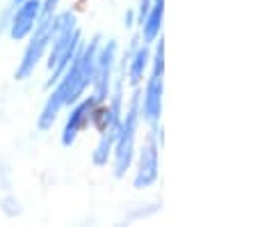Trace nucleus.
<instances>
[{
    "mask_svg": "<svg viewBox=\"0 0 258 227\" xmlns=\"http://www.w3.org/2000/svg\"><path fill=\"white\" fill-rule=\"evenodd\" d=\"M101 41H103V35H94L89 39H85L80 51L76 53V58L71 60V64L64 69V74L50 85V92L39 110V117H37V128L41 133H48L50 128L55 126V122L59 119V115L89 92Z\"/></svg>",
    "mask_w": 258,
    "mask_h": 227,
    "instance_id": "obj_1",
    "label": "nucleus"
},
{
    "mask_svg": "<svg viewBox=\"0 0 258 227\" xmlns=\"http://www.w3.org/2000/svg\"><path fill=\"white\" fill-rule=\"evenodd\" d=\"M83 41L85 35L80 30L78 14L73 10H57L53 21V39H50L48 53L44 58V64L48 69V80H46L48 87L64 74V69L71 64V60L80 51Z\"/></svg>",
    "mask_w": 258,
    "mask_h": 227,
    "instance_id": "obj_2",
    "label": "nucleus"
},
{
    "mask_svg": "<svg viewBox=\"0 0 258 227\" xmlns=\"http://www.w3.org/2000/svg\"><path fill=\"white\" fill-rule=\"evenodd\" d=\"M162 97H165V41L158 37L151 46V64L146 74L144 87L140 85V115L149 128L162 122Z\"/></svg>",
    "mask_w": 258,
    "mask_h": 227,
    "instance_id": "obj_3",
    "label": "nucleus"
},
{
    "mask_svg": "<svg viewBox=\"0 0 258 227\" xmlns=\"http://www.w3.org/2000/svg\"><path fill=\"white\" fill-rule=\"evenodd\" d=\"M142 126V115H140V87H133V94L128 97V104L123 108V119L119 126L117 143L112 149V158H110V168L117 179L126 177L133 168L137 154V133Z\"/></svg>",
    "mask_w": 258,
    "mask_h": 227,
    "instance_id": "obj_4",
    "label": "nucleus"
},
{
    "mask_svg": "<svg viewBox=\"0 0 258 227\" xmlns=\"http://www.w3.org/2000/svg\"><path fill=\"white\" fill-rule=\"evenodd\" d=\"M55 14H57V12H55ZM55 14H46V12H41L39 23L34 25V30L28 35L25 46H23V53H21V60L16 62V69H14L16 80L32 78L34 71L44 64V58H46V53H48L50 39H53Z\"/></svg>",
    "mask_w": 258,
    "mask_h": 227,
    "instance_id": "obj_5",
    "label": "nucleus"
},
{
    "mask_svg": "<svg viewBox=\"0 0 258 227\" xmlns=\"http://www.w3.org/2000/svg\"><path fill=\"white\" fill-rule=\"evenodd\" d=\"M160 149H162V128H149L142 147L137 149L133 161V186L137 191L153 188L160 179Z\"/></svg>",
    "mask_w": 258,
    "mask_h": 227,
    "instance_id": "obj_6",
    "label": "nucleus"
},
{
    "mask_svg": "<svg viewBox=\"0 0 258 227\" xmlns=\"http://www.w3.org/2000/svg\"><path fill=\"white\" fill-rule=\"evenodd\" d=\"M119 76V44L114 39H103L96 53V69H94V80L89 94L96 104L107 101L112 94V87Z\"/></svg>",
    "mask_w": 258,
    "mask_h": 227,
    "instance_id": "obj_7",
    "label": "nucleus"
},
{
    "mask_svg": "<svg viewBox=\"0 0 258 227\" xmlns=\"http://www.w3.org/2000/svg\"><path fill=\"white\" fill-rule=\"evenodd\" d=\"M96 108L92 94H85L83 99H78L76 104H71L67 108V115L62 119V131H59V143L62 147H73L78 143V138L92 126V113Z\"/></svg>",
    "mask_w": 258,
    "mask_h": 227,
    "instance_id": "obj_8",
    "label": "nucleus"
},
{
    "mask_svg": "<svg viewBox=\"0 0 258 227\" xmlns=\"http://www.w3.org/2000/svg\"><path fill=\"white\" fill-rule=\"evenodd\" d=\"M149 64H151V46L140 41V37L131 41L123 55H119V71L133 87H140L144 83L146 74H149Z\"/></svg>",
    "mask_w": 258,
    "mask_h": 227,
    "instance_id": "obj_9",
    "label": "nucleus"
},
{
    "mask_svg": "<svg viewBox=\"0 0 258 227\" xmlns=\"http://www.w3.org/2000/svg\"><path fill=\"white\" fill-rule=\"evenodd\" d=\"M41 19V0H21L14 3L10 12V23H7V32L12 41H25L28 35L34 30V25Z\"/></svg>",
    "mask_w": 258,
    "mask_h": 227,
    "instance_id": "obj_10",
    "label": "nucleus"
},
{
    "mask_svg": "<svg viewBox=\"0 0 258 227\" xmlns=\"http://www.w3.org/2000/svg\"><path fill=\"white\" fill-rule=\"evenodd\" d=\"M162 16H165V0H153L146 16L140 21V41L153 46L158 37H162Z\"/></svg>",
    "mask_w": 258,
    "mask_h": 227,
    "instance_id": "obj_11",
    "label": "nucleus"
},
{
    "mask_svg": "<svg viewBox=\"0 0 258 227\" xmlns=\"http://www.w3.org/2000/svg\"><path fill=\"white\" fill-rule=\"evenodd\" d=\"M0 211L7 218H19L23 213V202L16 198L12 191H3V198H0Z\"/></svg>",
    "mask_w": 258,
    "mask_h": 227,
    "instance_id": "obj_12",
    "label": "nucleus"
},
{
    "mask_svg": "<svg viewBox=\"0 0 258 227\" xmlns=\"http://www.w3.org/2000/svg\"><path fill=\"white\" fill-rule=\"evenodd\" d=\"M12 170L7 163H0V191H12Z\"/></svg>",
    "mask_w": 258,
    "mask_h": 227,
    "instance_id": "obj_13",
    "label": "nucleus"
},
{
    "mask_svg": "<svg viewBox=\"0 0 258 227\" xmlns=\"http://www.w3.org/2000/svg\"><path fill=\"white\" fill-rule=\"evenodd\" d=\"M59 5H62V0H41V12L55 14V12L59 10Z\"/></svg>",
    "mask_w": 258,
    "mask_h": 227,
    "instance_id": "obj_14",
    "label": "nucleus"
},
{
    "mask_svg": "<svg viewBox=\"0 0 258 227\" xmlns=\"http://www.w3.org/2000/svg\"><path fill=\"white\" fill-rule=\"evenodd\" d=\"M10 12H12V5H5L3 7V14H0V35L7 32V23H10Z\"/></svg>",
    "mask_w": 258,
    "mask_h": 227,
    "instance_id": "obj_15",
    "label": "nucleus"
},
{
    "mask_svg": "<svg viewBox=\"0 0 258 227\" xmlns=\"http://www.w3.org/2000/svg\"><path fill=\"white\" fill-rule=\"evenodd\" d=\"M137 25V12L135 10H131V12H126V14H123V28H135Z\"/></svg>",
    "mask_w": 258,
    "mask_h": 227,
    "instance_id": "obj_16",
    "label": "nucleus"
},
{
    "mask_svg": "<svg viewBox=\"0 0 258 227\" xmlns=\"http://www.w3.org/2000/svg\"><path fill=\"white\" fill-rule=\"evenodd\" d=\"M14 3H21V0H12V5H14Z\"/></svg>",
    "mask_w": 258,
    "mask_h": 227,
    "instance_id": "obj_17",
    "label": "nucleus"
},
{
    "mask_svg": "<svg viewBox=\"0 0 258 227\" xmlns=\"http://www.w3.org/2000/svg\"><path fill=\"white\" fill-rule=\"evenodd\" d=\"M78 3H89V0H78Z\"/></svg>",
    "mask_w": 258,
    "mask_h": 227,
    "instance_id": "obj_18",
    "label": "nucleus"
}]
</instances>
